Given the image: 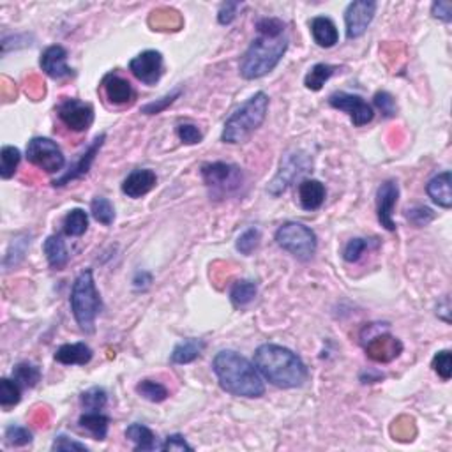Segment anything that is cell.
Here are the masks:
<instances>
[{
	"mask_svg": "<svg viewBox=\"0 0 452 452\" xmlns=\"http://www.w3.org/2000/svg\"><path fill=\"white\" fill-rule=\"evenodd\" d=\"M212 369L223 391L237 398H262L265 385L258 369L233 350H223L214 357Z\"/></svg>",
	"mask_w": 452,
	"mask_h": 452,
	"instance_id": "6da1fadb",
	"label": "cell"
},
{
	"mask_svg": "<svg viewBox=\"0 0 452 452\" xmlns=\"http://www.w3.org/2000/svg\"><path fill=\"white\" fill-rule=\"evenodd\" d=\"M255 368L267 381L279 389L301 387L307 380V368L297 354L279 344L267 343L255 351Z\"/></svg>",
	"mask_w": 452,
	"mask_h": 452,
	"instance_id": "7a4b0ae2",
	"label": "cell"
},
{
	"mask_svg": "<svg viewBox=\"0 0 452 452\" xmlns=\"http://www.w3.org/2000/svg\"><path fill=\"white\" fill-rule=\"evenodd\" d=\"M287 48L288 39L284 36H279V38L258 36L240 58V76L244 80H258V78L269 75L279 64Z\"/></svg>",
	"mask_w": 452,
	"mask_h": 452,
	"instance_id": "3957f363",
	"label": "cell"
},
{
	"mask_svg": "<svg viewBox=\"0 0 452 452\" xmlns=\"http://www.w3.org/2000/svg\"><path fill=\"white\" fill-rule=\"evenodd\" d=\"M267 112H269V96L265 92H257L225 122L223 135H221L223 142L232 145L247 142L251 135L265 122Z\"/></svg>",
	"mask_w": 452,
	"mask_h": 452,
	"instance_id": "277c9868",
	"label": "cell"
},
{
	"mask_svg": "<svg viewBox=\"0 0 452 452\" xmlns=\"http://www.w3.org/2000/svg\"><path fill=\"white\" fill-rule=\"evenodd\" d=\"M101 295L96 288L94 274L91 269L83 270L73 283L71 309L76 324L85 334H92L96 331V318L101 313Z\"/></svg>",
	"mask_w": 452,
	"mask_h": 452,
	"instance_id": "5b68a950",
	"label": "cell"
},
{
	"mask_svg": "<svg viewBox=\"0 0 452 452\" xmlns=\"http://www.w3.org/2000/svg\"><path fill=\"white\" fill-rule=\"evenodd\" d=\"M276 242L277 246L302 262L309 260L317 251V235L313 230L302 223H294V221H288L277 228Z\"/></svg>",
	"mask_w": 452,
	"mask_h": 452,
	"instance_id": "8992f818",
	"label": "cell"
},
{
	"mask_svg": "<svg viewBox=\"0 0 452 452\" xmlns=\"http://www.w3.org/2000/svg\"><path fill=\"white\" fill-rule=\"evenodd\" d=\"M27 159L38 168L48 173H58L66 165L61 147L50 138H32L27 145Z\"/></svg>",
	"mask_w": 452,
	"mask_h": 452,
	"instance_id": "52a82bcc",
	"label": "cell"
},
{
	"mask_svg": "<svg viewBox=\"0 0 452 452\" xmlns=\"http://www.w3.org/2000/svg\"><path fill=\"white\" fill-rule=\"evenodd\" d=\"M376 13V2L371 0H355L344 11V25H346V38L357 39L368 31Z\"/></svg>",
	"mask_w": 452,
	"mask_h": 452,
	"instance_id": "ba28073f",
	"label": "cell"
},
{
	"mask_svg": "<svg viewBox=\"0 0 452 452\" xmlns=\"http://www.w3.org/2000/svg\"><path fill=\"white\" fill-rule=\"evenodd\" d=\"M329 105L332 108L341 110V112L350 115L351 122L354 125L361 128V125L369 124L375 117V112H373L371 105L364 101L361 96H355V94H346V92H336L329 98Z\"/></svg>",
	"mask_w": 452,
	"mask_h": 452,
	"instance_id": "9c48e42d",
	"label": "cell"
},
{
	"mask_svg": "<svg viewBox=\"0 0 452 452\" xmlns=\"http://www.w3.org/2000/svg\"><path fill=\"white\" fill-rule=\"evenodd\" d=\"M202 179L209 188L221 189H237L242 183V172L237 166L228 163H209L202 166Z\"/></svg>",
	"mask_w": 452,
	"mask_h": 452,
	"instance_id": "30bf717a",
	"label": "cell"
},
{
	"mask_svg": "<svg viewBox=\"0 0 452 452\" xmlns=\"http://www.w3.org/2000/svg\"><path fill=\"white\" fill-rule=\"evenodd\" d=\"M58 117L64 122L66 128L76 133H83L94 122V108L88 103L80 101V99H66L58 106Z\"/></svg>",
	"mask_w": 452,
	"mask_h": 452,
	"instance_id": "8fae6325",
	"label": "cell"
},
{
	"mask_svg": "<svg viewBox=\"0 0 452 452\" xmlns=\"http://www.w3.org/2000/svg\"><path fill=\"white\" fill-rule=\"evenodd\" d=\"M309 166L311 163L309 159L306 158V154H301V152H297V154H288L287 158H284V161L281 163V168L279 172H277V175L274 177V180L270 183L269 186L270 195L274 196L281 195L284 189L290 186L292 180H294L295 177L301 175V173L307 172Z\"/></svg>",
	"mask_w": 452,
	"mask_h": 452,
	"instance_id": "7c38bea8",
	"label": "cell"
},
{
	"mask_svg": "<svg viewBox=\"0 0 452 452\" xmlns=\"http://www.w3.org/2000/svg\"><path fill=\"white\" fill-rule=\"evenodd\" d=\"M129 69L142 83L155 85L163 75V55L155 50L142 51L135 58H131Z\"/></svg>",
	"mask_w": 452,
	"mask_h": 452,
	"instance_id": "4fadbf2b",
	"label": "cell"
},
{
	"mask_svg": "<svg viewBox=\"0 0 452 452\" xmlns=\"http://www.w3.org/2000/svg\"><path fill=\"white\" fill-rule=\"evenodd\" d=\"M399 198V188L394 180H387V183L381 184L378 188L376 192V214L378 221L389 232H394L396 223L392 220V214H394V207L398 203Z\"/></svg>",
	"mask_w": 452,
	"mask_h": 452,
	"instance_id": "5bb4252c",
	"label": "cell"
},
{
	"mask_svg": "<svg viewBox=\"0 0 452 452\" xmlns=\"http://www.w3.org/2000/svg\"><path fill=\"white\" fill-rule=\"evenodd\" d=\"M403 351V343L391 334H378L366 344V355L375 362H391Z\"/></svg>",
	"mask_w": 452,
	"mask_h": 452,
	"instance_id": "9a60e30c",
	"label": "cell"
},
{
	"mask_svg": "<svg viewBox=\"0 0 452 452\" xmlns=\"http://www.w3.org/2000/svg\"><path fill=\"white\" fill-rule=\"evenodd\" d=\"M105 140H106V135L105 133H101V135H99L98 138H96L94 142L91 143V147H88V149L80 155V159H78L75 165H73L71 168H69L68 172L64 173V175H61L58 179H55L51 184H53L55 188L66 186V184H69L71 180H76V179H80V177L87 175L88 170H91V166H92V163H94L96 154H98L99 149L103 147Z\"/></svg>",
	"mask_w": 452,
	"mask_h": 452,
	"instance_id": "2e32d148",
	"label": "cell"
},
{
	"mask_svg": "<svg viewBox=\"0 0 452 452\" xmlns=\"http://www.w3.org/2000/svg\"><path fill=\"white\" fill-rule=\"evenodd\" d=\"M41 69L50 78L62 80L73 75V69L68 66V51L61 44L48 46L41 55Z\"/></svg>",
	"mask_w": 452,
	"mask_h": 452,
	"instance_id": "e0dca14e",
	"label": "cell"
},
{
	"mask_svg": "<svg viewBox=\"0 0 452 452\" xmlns=\"http://www.w3.org/2000/svg\"><path fill=\"white\" fill-rule=\"evenodd\" d=\"M155 184H158V177L152 170H135L122 183V192L128 195L129 198H142L155 188Z\"/></svg>",
	"mask_w": 452,
	"mask_h": 452,
	"instance_id": "ac0fdd59",
	"label": "cell"
},
{
	"mask_svg": "<svg viewBox=\"0 0 452 452\" xmlns=\"http://www.w3.org/2000/svg\"><path fill=\"white\" fill-rule=\"evenodd\" d=\"M103 87H105L106 98L113 105H128L135 99V91L133 85L129 83L125 78L118 75H108L103 80Z\"/></svg>",
	"mask_w": 452,
	"mask_h": 452,
	"instance_id": "d6986e66",
	"label": "cell"
},
{
	"mask_svg": "<svg viewBox=\"0 0 452 452\" xmlns=\"http://www.w3.org/2000/svg\"><path fill=\"white\" fill-rule=\"evenodd\" d=\"M452 175L451 172H442L433 177L426 186L429 198L442 209H451L452 207Z\"/></svg>",
	"mask_w": 452,
	"mask_h": 452,
	"instance_id": "ffe728a7",
	"label": "cell"
},
{
	"mask_svg": "<svg viewBox=\"0 0 452 452\" xmlns=\"http://www.w3.org/2000/svg\"><path fill=\"white\" fill-rule=\"evenodd\" d=\"M325 186L317 179H307L299 184V202L304 210H318L325 202Z\"/></svg>",
	"mask_w": 452,
	"mask_h": 452,
	"instance_id": "44dd1931",
	"label": "cell"
},
{
	"mask_svg": "<svg viewBox=\"0 0 452 452\" xmlns=\"http://www.w3.org/2000/svg\"><path fill=\"white\" fill-rule=\"evenodd\" d=\"M311 34L314 43L322 48H332L339 41L338 27L327 16H317L311 20Z\"/></svg>",
	"mask_w": 452,
	"mask_h": 452,
	"instance_id": "7402d4cb",
	"label": "cell"
},
{
	"mask_svg": "<svg viewBox=\"0 0 452 452\" xmlns=\"http://www.w3.org/2000/svg\"><path fill=\"white\" fill-rule=\"evenodd\" d=\"M92 359V350L88 344L85 343H71L62 344L57 351H55V361L61 362L64 366H85L88 364Z\"/></svg>",
	"mask_w": 452,
	"mask_h": 452,
	"instance_id": "603a6c76",
	"label": "cell"
},
{
	"mask_svg": "<svg viewBox=\"0 0 452 452\" xmlns=\"http://www.w3.org/2000/svg\"><path fill=\"white\" fill-rule=\"evenodd\" d=\"M43 251L51 269H64L69 262V253L61 235H50L43 244Z\"/></svg>",
	"mask_w": 452,
	"mask_h": 452,
	"instance_id": "cb8c5ba5",
	"label": "cell"
},
{
	"mask_svg": "<svg viewBox=\"0 0 452 452\" xmlns=\"http://www.w3.org/2000/svg\"><path fill=\"white\" fill-rule=\"evenodd\" d=\"M203 348H205V343L202 339H186L173 348L170 361L173 364H189L202 355Z\"/></svg>",
	"mask_w": 452,
	"mask_h": 452,
	"instance_id": "d4e9b609",
	"label": "cell"
},
{
	"mask_svg": "<svg viewBox=\"0 0 452 452\" xmlns=\"http://www.w3.org/2000/svg\"><path fill=\"white\" fill-rule=\"evenodd\" d=\"M125 438L135 443V451H154L158 449L155 435L143 424H131L125 429Z\"/></svg>",
	"mask_w": 452,
	"mask_h": 452,
	"instance_id": "484cf974",
	"label": "cell"
},
{
	"mask_svg": "<svg viewBox=\"0 0 452 452\" xmlns=\"http://www.w3.org/2000/svg\"><path fill=\"white\" fill-rule=\"evenodd\" d=\"M108 424L110 418L106 415H101L99 412H88L80 417V426L87 429L88 433L94 435L96 440H105L108 435Z\"/></svg>",
	"mask_w": 452,
	"mask_h": 452,
	"instance_id": "4316f807",
	"label": "cell"
},
{
	"mask_svg": "<svg viewBox=\"0 0 452 452\" xmlns=\"http://www.w3.org/2000/svg\"><path fill=\"white\" fill-rule=\"evenodd\" d=\"M257 292L258 288L253 281H237L232 287V292H230V301L235 307L247 306V304L255 301Z\"/></svg>",
	"mask_w": 452,
	"mask_h": 452,
	"instance_id": "83f0119b",
	"label": "cell"
},
{
	"mask_svg": "<svg viewBox=\"0 0 452 452\" xmlns=\"http://www.w3.org/2000/svg\"><path fill=\"white\" fill-rule=\"evenodd\" d=\"M88 216L83 209L69 210L64 217V233L68 237H80L87 232Z\"/></svg>",
	"mask_w": 452,
	"mask_h": 452,
	"instance_id": "f1b7e54d",
	"label": "cell"
},
{
	"mask_svg": "<svg viewBox=\"0 0 452 452\" xmlns=\"http://www.w3.org/2000/svg\"><path fill=\"white\" fill-rule=\"evenodd\" d=\"M21 154L16 147L13 145H4L0 150V177L2 179H11L16 172L18 165H20Z\"/></svg>",
	"mask_w": 452,
	"mask_h": 452,
	"instance_id": "f546056e",
	"label": "cell"
},
{
	"mask_svg": "<svg viewBox=\"0 0 452 452\" xmlns=\"http://www.w3.org/2000/svg\"><path fill=\"white\" fill-rule=\"evenodd\" d=\"M332 75H334V66L317 64L309 69V73L304 78V85H306L309 91L318 92Z\"/></svg>",
	"mask_w": 452,
	"mask_h": 452,
	"instance_id": "4dcf8cb0",
	"label": "cell"
},
{
	"mask_svg": "<svg viewBox=\"0 0 452 452\" xmlns=\"http://www.w3.org/2000/svg\"><path fill=\"white\" fill-rule=\"evenodd\" d=\"M136 392L150 403H163L168 398V389L154 380H142L136 385Z\"/></svg>",
	"mask_w": 452,
	"mask_h": 452,
	"instance_id": "1f68e13d",
	"label": "cell"
},
{
	"mask_svg": "<svg viewBox=\"0 0 452 452\" xmlns=\"http://www.w3.org/2000/svg\"><path fill=\"white\" fill-rule=\"evenodd\" d=\"M21 399V387L13 378H2L0 380V405L4 410L18 405Z\"/></svg>",
	"mask_w": 452,
	"mask_h": 452,
	"instance_id": "d6a6232c",
	"label": "cell"
},
{
	"mask_svg": "<svg viewBox=\"0 0 452 452\" xmlns=\"http://www.w3.org/2000/svg\"><path fill=\"white\" fill-rule=\"evenodd\" d=\"M13 380L16 381L20 387L32 389L34 385H38V381L41 380V371L36 366L21 362V364H18L16 368L13 369Z\"/></svg>",
	"mask_w": 452,
	"mask_h": 452,
	"instance_id": "836d02e7",
	"label": "cell"
},
{
	"mask_svg": "<svg viewBox=\"0 0 452 452\" xmlns=\"http://www.w3.org/2000/svg\"><path fill=\"white\" fill-rule=\"evenodd\" d=\"M81 406L88 412H99L106 406V401H108V394L103 387H92L88 391H85L80 398Z\"/></svg>",
	"mask_w": 452,
	"mask_h": 452,
	"instance_id": "e575fe53",
	"label": "cell"
},
{
	"mask_svg": "<svg viewBox=\"0 0 452 452\" xmlns=\"http://www.w3.org/2000/svg\"><path fill=\"white\" fill-rule=\"evenodd\" d=\"M91 209H92V216H94V220L98 221V223H101L105 226H110L113 223L115 209H113L112 202H110L108 198L96 196V198L92 200Z\"/></svg>",
	"mask_w": 452,
	"mask_h": 452,
	"instance_id": "d590c367",
	"label": "cell"
},
{
	"mask_svg": "<svg viewBox=\"0 0 452 452\" xmlns=\"http://www.w3.org/2000/svg\"><path fill=\"white\" fill-rule=\"evenodd\" d=\"M405 216L406 220H409L414 226H417V228L429 225L433 220H435V212L426 205L410 207V209H406Z\"/></svg>",
	"mask_w": 452,
	"mask_h": 452,
	"instance_id": "8d00e7d4",
	"label": "cell"
},
{
	"mask_svg": "<svg viewBox=\"0 0 452 452\" xmlns=\"http://www.w3.org/2000/svg\"><path fill=\"white\" fill-rule=\"evenodd\" d=\"M260 230L258 228H250L242 233V235L237 239V250L240 251L242 255L250 257L255 250L258 247L260 244Z\"/></svg>",
	"mask_w": 452,
	"mask_h": 452,
	"instance_id": "74e56055",
	"label": "cell"
},
{
	"mask_svg": "<svg viewBox=\"0 0 452 452\" xmlns=\"http://www.w3.org/2000/svg\"><path fill=\"white\" fill-rule=\"evenodd\" d=\"M6 442L7 446L13 447H24L27 443L32 442V433L27 428H21V426H7L6 429Z\"/></svg>",
	"mask_w": 452,
	"mask_h": 452,
	"instance_id": "f35d334b",
	"label": "cell"
},
{
	"mask_svg": "<svg viewBox=\"0 0 452 452\" xmlns=\"http://www.w3.org/2000/svg\"><path fill=\"white\" fill-rule=\"evenodd\" d=\"M433 369L442 380H449L452 376V355L449 350H442L433 357Z\"/></svg>",
	"mask_w": 452,
	"mask_h": 452,
	"instance_id": "ab89813d",
	"label": "cell"
},
{
	"mask_svg": "<svg viewBox=\"0 0 452 452\" xmlns=\"http://www.w3.org/2000/svg\"><path fill=\"white\" fill-rule=\"evenodd\" d=\"M260 36H269V38H279L284 34V24L279 18H262L257 24Z\"/></svg>",
	"mask_w": 452,
	"mask_h": 452,
	"instance_id": "60d3db41",
	"label": "cell"
},
{
	"mask_svg": "<svg viewBox=\"0 0 452 452\" xmlns=\"http://www.w3.org/2000/svg\"><path fill=\"white\" fill-rule=\"evenodd\" d=\"M366 247H368V242H366L364 239H351L350 242L344 246V251H343V258L346 262H350V264H354V262H359L361 260V257L364 255Z\"/></svg>",
	"mask_w": 452,
	"mask_h": 452,
	"instance_id": "b9f144b4",
	"label": "cell"
},
{
	"mask_svg": "<svg viewBox=\"0 0 452 452\" xmlns=\"http://www.w3.org/2000/svg\"><path fill=\"white\" fill-rule=\"evenodd\" d=\"M179 96H180V91H175V92H172V94L165 96V98L158 99V101L149 103V105L142 106V113H145V115H158V113L165 112V110L168 108V106L172 105V103L175 101L177 98H179Z\"/></svg>",
	"mask_w": 452,
	"mask_h": 452,
	"instance_id": "7bdbcfd3",
	"label": "cell"
},
{
	"mask_svg": "<svg viewBox=\"0 0 452 452\" xmlns=\"http://www.w3.org/2000/svg\"><path fill=\"white\" fill-rule=\"evenodd\" d=\"M375 105H376V108L380 110L381 113H384V117L391 118L396 115V101H394V98L389 94V92H385V91L376 92Z\"/></svg>",
	"mask_w": 452,
	"mask_h": 452,
	"instance_id": "ee69618b",
	"label": "cell"
},
{
	"mask_svg": "<svg viewBox=\"0 0 452 452\" xmlns=\"http://www.w3.org/2000/svg\"><path fill=\"white\" fill-rule=\"evenodd\" d=\"M51 451L55 452H73V451H85L87 452V446L85 443H80L76 442V440L69 438V436L66 435H58L55 436V442L53 446H51Z\"/></svg>",
	"mask_w": 452,
	"mask_h": 452,
	"instance_id": "f6af8a7d",
	"label": "cell"
},
{
	"mask_svg": "<svg viewBox=\"0 0 452 452\" xmlns=\"http://www.w3.org/2000/svg\"><path fill=\"white\" fill-rule=\"evenodd\" d=\"M177 135H179L180 142L188 143V145H196V143L202 142L203 138L200 129L192 124H180L179 128H177Z\"/></svg>",
	"mask_w": 452,
	"mask_h": 452,
	"instance_id": "bcb514c9",
	"label": "cell"
},
{
	"mask_svg": "<svg viewBox=\"0 0 452 452\" xmlns=\"http://www.w3.org/2000/svg\"><path fill=\"white\" fill-rule=\"evenodd\" d=\"M159 449L165 451V452H173V451H192V447L189 446V443L186 442V438H184L183 435H179V433H175V435H170L168 438L165 440V443L163 446H159Z\"/></svg>",
	"mask_w": 452,
	"mask_h": 452,
	"instance_id": "7dc6e473",
	"label": "cell"
},
{
	"mask_svg": "<svg viewBox=\"0 0 452 452\" xmlns=\"http://www.w3.org/2000/svg\"><path fill=\"white\" fill-rule=\"evenodd\" d=\"M240 7H242V4L240 2H225L223 6H221L220 13H217V20H220V24L221 25L232 24V21L235 20Z\"/></svg>",
	"mask_w": 452,
	"mask_h": 452,
	"instance_id": "c3c4849f",
	"label": "cell"
},
{
	"mask_svg": "<svg viewBox=\"0 0 452 452\" xmlns=\"http://www.w3.org/2000/svg\"><path fill=\"white\" fill-rule=\"evenodd\" d=\"M431 14L435 18H438V20H443L449 24L452 20V4L447 2V0H438V2H435L431 6Z\"/></svg>",
	"mask_w": 452,
	"mask_h": 452,
	"instance_id": "681fc988",
	"label": "cell"
}]
</instances>
